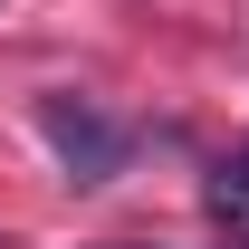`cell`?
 Masks as SVG:
<instances>
[{
	"label": "cell",
	"mask_w": 249,
	"mask_h": 249,
	"mask_svg": "<svg viewBox=\"0 0 249 249\" xmlns=\"http://www.w3.org/2000/svg\"><path fill=\"white\" fill-rule=\"evenodd\" d=\"M38 134L58 144L67 182H106V173L124 163V124H106L96 106H77V96H48V106H38Z\"/></svg>",
	"instance_id": "1"
},
{
	"label": "cell",
	"mask_w": 249,
	"mask_h": 249,
	"mask_svg": "<svg viewBox=\"0 0 249 249\" xmlns=\"http://www.w3.org/2000/svg\"><path fill=\"white\" fill-rule=\"evenodd\" d=\"M201 201H211V220H230V230H240V240H249V163H220Z\"/></svg>",
	"instance_id": "2"
}]
</instances>
